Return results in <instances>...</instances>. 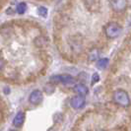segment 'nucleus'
<instances>
[{"label":"nucleus","instance_id":"obj_8","mask_svg":"<svg viewBox=\"0 0 131 131\" xmlns=\"http://www.w3.org/2000/svg\"><path fill=\"white\" fill-rule=\"evenodd\" d=\"M25 121V113L23 112H19L13 119V125L15 127H20Z\"/></svg>","mask_w":131,"mask_h":131},{"label":"nucleus","instance_id":"obj_13","mask_svg":"<svg viewBox=\"0 0 131 131\" xmlns=\"http://www.w3.org/2000/svg\"><path fill=\"white\" fill-rule=\"evenodd\" d=\"M99 80H100V76H99V74L98 73H95V74L93 75V78H92V85L96 84Z\"/></svg>","mask_w":131,"mask_h":131},{"label":"nucleus","instance_id":"obj_10","mask_svg":"<svg viewBox=\"0 0 131 131\" xmlns=\"http://www.w3.org/2000/svg\"><path fill=\"white\" fill-rule=\"evenodd\" d=\"M108 59L107 58H101L98 60V62H97V67H98L99 69H101V70H103V69H105V67L107 66L108 64Z\"/></svg>","mask_w":131,"mask_h":131},{"label":"nucleus","instance_id":"obj_12","mask_svg":"<svg viewBox=\"0 0 131 131\" xmlns=\"http://www.w3.org/2000/svg\"><path fill=\"white\" fill-rule=\"evenodd\" d=\"M38 13H39V15H40L41 17H46V16H47V9H46V7L40 6V7H39V9H38Z\"/></svg>","mask_w":131,"mask_h":131},{"label":"nucleus","instance_id":"obj_3","mask_svg":"<svg viewBox=\"0 0 131 131\" xmlns=\"http://www.w3.org/2000/svg\"><path fill=\"white\" fill-rule=\"evenodd\" d=\"M122 32V28L121 26L117 24V23H108L105 28V36L108 38V39H115L117 38L118 36L121 34Z\"/></svg>","mask_w":131,"mask_h":131},{"label":"nucleus","instance_id":"obj_2","mask_svg":"<svg viewBox=\"0 0 131 131\" xmlns=\"http://www.w3.org/2000/svg\"><path fill=\"white\" fill-rule=\"evenodd\" d=\"M50 82L51 83H59V84H64L67 86H74L76 85V80L74 77L68 74H59V75H54L50 77Z\"/></svg>","mask_w":131,"mask_h":131},{"label":"nucleus","instance_id":"obj_11","mask_svg":"<svg viewBox=\"0 0 131 131\" xmlns=\"http://www.w3.org/2000/svg\"><path fill=\"white\" fill-rule=\"evenodd\" d=\"M16 10H17V13L24 14L27 10V4L25 3V2H21V3H19V4L17 5Z\"/></svg>","mask_w":131,"mask_h":131},{"label":"nucleus","instance_id":"obj_9","mask_svg":"<svg viewBox=\"0 0 131 131\" xmlns=\"http://www.w3.org/2000/svg\"><path fill=\"white\" fill-rule=\"evenodd\" d=\"M99 57H100V50L97 48H93L88 54V58L90 61H96L99 59Z\"/></svg>","mask_w":131,"mask_h":131},{"label":"nucleus","instance_id":"obj_1","mask_svg":"<svg viewBox=\"0 0 131 131\" xmlns=\"http://www.w3.org/2000/svg\"><path fill=\"white\" fill-rule=\"evenodd\" d=\"M112 100L113 102L116 104V105H120V106H123L126 107L130 105V98H129V95L128 93L122 90V89H118L116 91L113 92L112 95Z\"/></svg>","mask_w":131,"mask_h":131},{"label":"nucleus","instance_id":"obj_4","mask_svg":"<svg viewBox=\"0 0 131 131\" xmlns=\"http://www.w3.org/2000/svg\"><path fill=\"white\" fill-rule=\"evenodd\" d=\"M43 100V95L39 90H35L31 93L30 97H29V102L32 105H39L42 102Z\"/></svg>","mask_w":131,"mask_h":131},{"label":"nucleus","instance_id":"obj_7","mask_svg":"<svg viewBox=\"0 0 131 131\" xmlns=\"http://www.w3.org/2000/svg\"><path fill=\"white\" fill-rule=\"evenodd\" d=\"M73 91L76 93L78 96L84 97V96H86L89 93V89L84 84H76V85L73 87Z\"/></svg>","mask_w":131,"mask_h":131},{"label":"nucleus","instance_id":"obj_6","mask_svg":"<svg viewBox=\"0 0 131 131\" xmlns=\"http://www.w3.org/2000/svg\"><path fill=\"white\" fill-rule=\"evenodd\" d=\"M111 6L115 12H122L127 7V1L125 0H114L111 1Z\"/></svg>","mask_w":131,"mask_h":131},{"label":"nucleus","instance_id":"obj_5","mask_svg":"<svg viewBox=\"0 0 131 131\" xmlns=\"http://www.w3.org/2000/svg\"><path fill=\"white\" fill-rule=\"evenodd\" d=\"M86 102H85V99L84 97H81V96H78V95H76V96H74L72 99H71V101H70V105L72 106L73 108H75V110H80V108H82L84 105H85Z\"/></svg>","mask_w":131,"mask_h":131},{"label":"nucleus","instance_id":"obj_15","mask_svg":"<svg viewBox=\"0 0 131 131\" xmlns=\"http://www.w3.org/2000/svg\"><path fill=\"white\" fill-rule=\"evenodd\" d=\"M10 131H18V130H14V129H13V130H10Z\"/></svg>","mask_w":131,"mask_h":131},{"label":"nucleus","instance_id":"obj_14","mask_svg":"<svg viewBox=\"0 0 131 131\" xmlns=\"http://www.w3.org/2000/svg\"><path fill=\"white\" fill-rule=\"evenodd\" d=\"M3 67H4V60H3L2 57L0 56V71L3 69Z\"/></svg>","mask_w":131,"mask_h":131}]
</instances>
